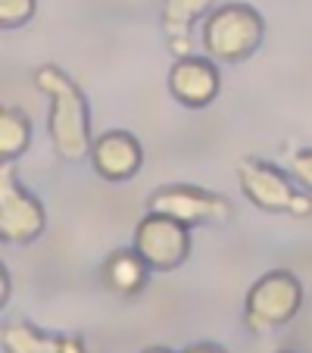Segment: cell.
<instances>
[{"instance_id": "6da1fadb", "label": "cell", "mask_w": 312, "mask_h": 353, "mask_svg": "<svg viewBox=\"0 0 312 353\" xmlns=\"http://www.w3.org/2000/svg\"><path fill=\"white\" fill-rule=\"evenodd\" d=\"M34 85L50 100V116H47V132L56 157L66 163L91 160V113H87L85 91L54 63L34 69Z\"/></svg>"}, {"instance_id": "7a4b0ae2", "label": "cell", "mask_w": 312, "mask_h": 353, "mask_svg": "<svg viewBox=\"0 0 312 353\" xmlns=\"http://www.w3.org/2000/svg\"><path fill=\"white\" fill-rule=\"evenodd\" d=\"M262 34H266V22L259 10L244 0H231L206 16L200 41L206 57L219 63H244L259 50Z\"/></svg>"}, {"instance_id": "3957f363", "label": "cell", "mask_w": 312, "mask_h": 353, "mask_svg": "<svg viewBox=\"0 0 312 353\" xmlns=\"http://www.w3.org/2000/svg\"><path fill=\"white\" fill-rule=\"evenodd\" d=\"M303 307V281L291 269H272L250 285L244 297V325L253 334H269L293 322Z\"/></svg>"}, {"instance_id": "277c9868", "label": "cell", "mask_w": 312, "mask_h": 353, "mask_svg": "<svg viewBox=\"0 0 312 353\" xmlns=\"http://www.w3.org/2000/svg\"><path fill=\"white\" fill-rule=\"evenodd\" d=\"M238 185L253 207L266 210V213H284L297 216V219L312 213V197L300 194L293 181L272 163L244 160L238 166Z\"/></svg>"}, {"instance_id": "5b68a950", "label": "cell", "mask_w": 312, "mask_h": 353, "mask_svg": "<svg viewBox=\"0 0 312 353\" xmlns=\"http://www.w3.org/2000/svg\"><path fill=\"white\" fill-rule=\"evenodd\" d=\"M134 250L153 272H175L191 256V225L166 213H150L134 228Z\"/></svg>"}, {"instance_id": "8992f818", "label": "cell", "mask_w": 312, "mask_h": 353, "mask_svg": "<svg viewBox=\"0 0 312 353\" xmlns=\"http://www.w3.org/2000/svg\"><path fill=\"white\" fill-rule=\"evenodd\" d=\"M150 213H166L185 225H222L234 216L231 203L222 194L197 185H166L147 197Z\"/></svg>"}, {"instance_id": "52a82bcc", "label": "cell", "mask_w": 312, "mask_h": 353, "mask_svg": "<svg viewBox=\"0 0 312 353\" xmlns=\"http://www.w3.org/2000/svg\"><path fill=\"white\" fill-rule=\"evenodd\" d=\"M47 225L41 200L16 181L10 163L0 169V241L3 244H32Z\"/></svg>"}, {"instance_id": "ba28073f", "label": "cell", "mask_w": 312, "mask_h": 353, "mask_svg": "<svg viewBox=\"0 0 312 353\" xmlns=\"http://www.w3.org/2000/svg\"><path fill=\"white\" fill-rule=\"evenodd\" d=\"M219 69H216L213 57H197L187 54L178 57L169 69V94L187 110H203L219 97Z\"/></svg>"}, {"instance_id": "9c48e42d", "label": "cell", "mask_w": 312, "mask_h": 353, "mask_svg": "<svg viewBox=\"0 0 312 353\" xmlns=\"http://www.w3.org/2000/svg\"><path fill=\"white\" fill-rule=\"evenodd\" d=\"M91 166L100 179L107 181H128L144 166V147L132 132L110 128L97 134L91 144Z\"/></svg>"}, {"instance_id": "30bf717a", "label": "cell", "mask_w": 312, "mask_h": 353, "mask_svg": "<svg viewBox=\"0 0 312 353\" xmlns=\"http://www.w3.org/2000/svg\"><path fill=\"white\" fill-rule=\"evenodd\" d=\"M150 272L153 269L147 266V260L134 247H119L103 263V285L113 294H119V297H138L144 291Z\"/></svg>"}, {"instance_id": "8fae6325", "label": "cell", "mask_w": 312, "mask_h": 353, "mask_svg": "<svg viewBox=\"0 0 312 353\" xmlns=\"http://www.w3.org/2000/svg\"><path fill=\"white\" fill-rule=\"evenodd\" d=\"M66 334H50L28 322H7L0 332L3 353H60Z\"/></svg>"}, {"instance_id": "7c38bea8", "label": "cell", "mask_w": 312, "mask_h": 353, "mask_svg": "<svg viewBox=\"0 0 312 353\" xmlns=\"http://www.w3.org/2000/svg\"><path fill=\"white\" fill-rule=\"evenodd\" d=\"M216 0H163V28L169 38H191V28L213 13Z\"/></svg>"}, {"instance_id": "4fadbf2b", "label": "cell", "mask_w": 312, "mask_h": 353, "mask_svg": "<svg viewBox=\"0 0 312 353\" xmlns=\"http://www.w3.org/2000/svg\"><path fill=\"white\" fill-rule=\"evenodd\" d=\"M28 141H32V122H28V116L16 107L0 110V157H3V163H13L16 157L25 154Z\"/></svg>"}, {"instance_id": "5bb4252c", "label": "cell", "mask_w": 312, "mask_h": 353, "mask_svg": "<svg viewBox=\"0 0 312 353\" xmlns=\"http://www.w3.org/2000/svg\"><path fill=\"white\" fill-rule=\"evenodd\" d=\"M38 13V0H0V26L13 32Z\"/></svg>"}, {"instance_id": "9a60e30c", "label": "cell", "mask_w": 312, "mask_h": 353, "mask_svg": "<svg viewBox=\"0 0 312 353\" xmlns=\"http://www.w3.org/2000/svg\"><path fill=\"white\" fill-rule=\"evenodd\" d=\"M291 172L306 191H312V147L297 150V154L291 157Z\"/></svg>"}, {"instance_id": "2e32d148", "label": "cell", "mask_w": 312, "mask_h": 353, "mask_svg": "<svg viewBox=\"0 0 312 353\" xmlns=\"http://www.w3.org/2000/svg\"><path fill=\"white\" fill-rule=\"evenodd\" d=\"M181 353H228V350H225V347H219V344H213V341H200V344L185 347Z\"/></svg>"}, {"instance_id": "e0dca14e", "label": "cell", "mask_w": 312, "mask_h": 353, "mask_svg": "<svg viewBox=\"0 0 312 353\" xmlns=\"http://www.w3.org/2000/svg\"><path fill=\"white\" fill-rule=\"evenodd\" d=\"M60 353H87V347H85V341H81L79 334H66V338H63V350Z\"/></svg>"}, {"instance_id": "ac0fdd59", "label": "cell", "mask_w": 312, "mask_h": 353, "mask_svg": "<svg viewBox=\"0 0 312 353\" xmlns=\"http://www.w3.org/2000/svg\"><path fill=\"white\" fill-rule=\"evenodd\" d=\"M7 297H10V275H7V269H3V303H7Z\"/></svg>"}, {"instance_id": "d6986e66", "label": "cell", "mask_w": 312, "mask_h": 353, "mask_svg": "<svg viewBox=\"0 0 312 353\" xmlns=\"http://www.w3.org/2000/svg\"><path fill=\"white\" fill-rule=\"evenodd\" d=\"M141 353H175V350H169V347H147V350H141Z\"/></svg>"}, {"instance_id": "ffe728a7", "label": "cell", "mask_w": 312, "mask_h": 353, "mask_svg": "<svg viewBox=\"0 0 312 353\" xmlns=\"http://www.w3.org/2000/svg\"><path fill=\"white\" fill-rule=\"evenodd\" d=\"M281 353H293V350H281Z\"/></svg>"}]
</instances>
